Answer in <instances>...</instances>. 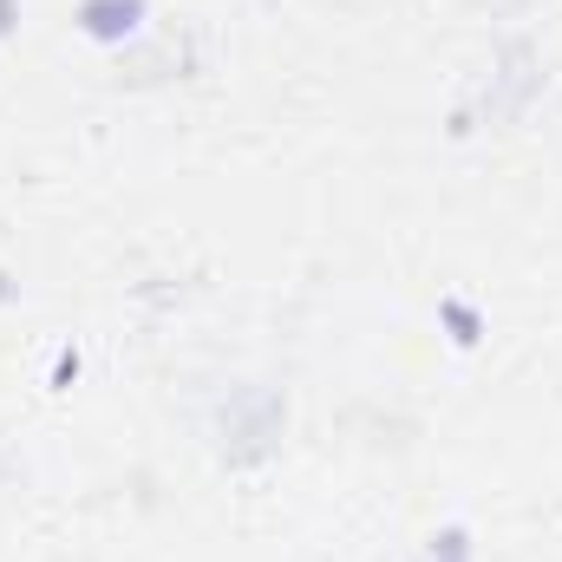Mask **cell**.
I'll list each match as a JSON object with an SVG mask.
<instances>
[{"label": "cell", "instance_id": "cell-1", "mask_svg": "<svg viewBox=\"0 0 562 562\" xmlns=\"http://www.w3.org/2000/svg\"><path fill=\"white\" fill-rule=\"evenodd\" d=\"M144 13V0H86V33H99V40H119V33H132Z\"/></svg>", "mask_w": 562, "mask_h": 562}]
</instances>
